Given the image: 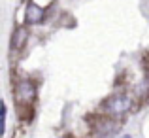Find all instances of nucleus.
Segmentation results:
<instances>
[{
  "label": "nucleus",
  "instance_id": "nucleus-1",
  "mask_svg": "<svg viewBox=\"0 0 149 138\" xmlns=\"http://www.w3.org/2000/svg\"><path fill=\"white\" fill-rule=\"evenodd\" d=\"M132 108V100L130 97L127 95H115L111 97L108 102H106V110H108L109 116H115V117H121Z\"/></svg>",
  "mask_w": 149,
  "mask_h": 138
},
{
  "label": "nucleus",
  "instance_id": "nucleus-2",
  "mask_svg": "<svg viewBox=\"0 0 149 138\" xmlns=\"http://www.w3.org/2000/svg\"><path fill=\"white\" fill-rule=\"evenodd\" d=\"M15 97H17L19 102H23V104H29V102L32 100L34 97H36V87H34V83H32L30 80L19 81L17 89H15Z\"/></svg>",
  "mask_w": 149,
  "mask_h": 138
},
{
  "label": "nucleus",
  "instance_id": "nucleus-3",
  "mask_svg": "<svg viewBox=\"0 0 149 138\" xmlns=\"http://www.w3.org/2000/svg\"><path fill=\"white\" fill-rule=\"evenodd\" d=\"M26 29L25 27H17L15 29V32H13V36H11V49L13 51H21L23 49V46H25V42H26Z\"/></svg>",
  "mask_w": 149,
  "mask_h": 138
},
{
  "label": "nucleus",
  "instance_id": "nucleus-4",
  "mask_svg": "<svg viewBox=\"0 0 149 138\" xmlns=\"http://www.w3.org/2000/svg\"><path fill=\"white\" fill-rule=\"evenodd\" d=\"M42 19H44V10H42L40 6H36V4H29L26 21H29L30 25H38V23H42Z\"/></svg>",
  "mask_w": 149,
  "mask_h": 138
},
{
  "label": "nucleus",
  "instance_id": "nucleus-5",
  "mask_svg": "<svg viewBox=\"0 0 149 138\" xmlns=\"http://www.w3.org/2000/svg\"><path fill=\"white\" fill-rule=\"evenodd\" d=\"M115 129H117L115 123H104V125L98 129V134H100V138H109L113 132H115Z\"/></svg>",
  "mask_w": 149,
  "mask_h": 138
},
{
  "label": "nucleus",
  "instance_id": "nucleus-6",
  "mask_svg": "<svg viewBox=\"0 0 149 138\" xmlns=\"http://www.w3.org/2000/svg\"><path fill=\"white\" fill-rule=\"evenodd\" d=\"M121 138H130V136H128V134H123V136H121Z\"/></svg>",
  "mask_w": 149,
  "mask_h": 138
}]
</instances>
